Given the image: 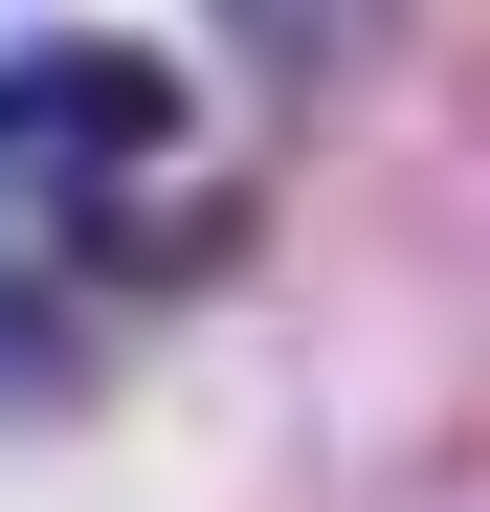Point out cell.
<instances>
[{
    "instance_id": "1",
    "label": "cell",
    "mask_w": 490,
    "mask_h": 512,
    "mask_svg": "<svg viewBox=\"0 0 490 512\" xmlns=\"http://www.w3.org/2000/svg\"><path fill=\"white\" fill-rule=\"evenodd\" d=\"M245 245V179L201 156V90L156 45H0V379L112 312H179Z\"/></svg>"
}]
</instances>
